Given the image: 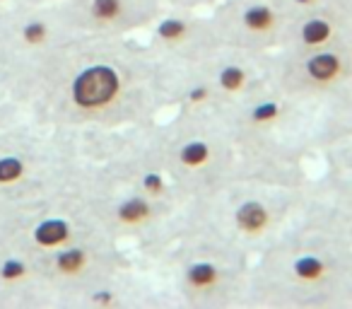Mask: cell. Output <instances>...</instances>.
<instances>
[{
    "mask_svg": "<svg viewBox=\"0 0 352 309\" xmlns=\"http://www.w3.org/2000/svg\"><path fill=\"white\" fill-rule=\"evenodd\" d=\"M3 80L32 123L58 133L126 131L166 111L160 63L131 36L70 34Z\"/></svg>",
    "mask_w": 352,
    "mask_h": 309,
    "instance_id": "6da1fadb",
    "label": "cell"
},
{
    "mask_svg": "<svg viewBox=\"0 0 352 309\" xmlns=\"http://www.w3.org/2000/svg\"><path fill=\"white\" fill-rule=\"evenodd\" d=\"M246 307L352 309V244L299 215L254 259Z\"/></svg>",
    "mask_w": 352,
    "mask_h": 309,
    "instance_id": "7a4b0ae2",
    "label": "cell"
},
{
    "mask_svg": "<svg viewBox=\"0 0 352 309\" xmlns=\"http://www.w3.org/2000/svg\"><path fill=\"white\" fill-rule=\"evenodd\" d=\"M220 118L239 158V172L297 187L311 179L309 162L318 155L311 121L275 85L265 83L227 104Z\"/></svg>",
    "mask_w": 352,
    "mask_h": 309,
    "instance_id": "3957f363",
    "label": "cell"
},
{
    "mask_svg": "<svg viewBox=\"0 0 352 309\" xmlns=\"http://www.w3.org/2000/svg\"><path fill=\"white\" fill-rule=\"evenodd\" d=\"M304 187L239 172L217 191L186 203L179 225L203 232L254 261L297 222Z\"/></svg>",
    "mask_w": 352,
    "mask_h": 309,
    "instance_id": "277c9868",
    "label": "cell"
},
{
    "mask_svg": "<svg viewBox=\"0 0 352 309\" xmlns=\"http://www.w3.org/2000/svg\"><path fill=\"white\" fill-rule=\"evenodd\" d=\"M268 83L307 111L318 155L352 150V41L316 51H275Z\"/></svg>",
    "mask_w": 352,
    "mask_h": 309,
    "instance_id": "5b68a950",
    "label": "cell"
},
{
    "mask_svg": "<svg viewBox=\"0 0 352 309\" xmlns=\"http://www.w3.org/2000/svg\"><path fill=\"white\" fill-rule=\"evenodd\" d=\"M145 259L162 273L176 302L188 309H236L249 302L254 261L203 232L176 222Z\"/></svg>",
    "mask_w": 352,
    "mask_h": 309,
    "instance_id": "8992f818",
    "label": "cell"
},
{
    "mask_svg": "<svg viewBox=\"0 0 352 309\" xmlns=\"http://www.w3.org/2000/svg\"><path fill=\"white\" fill-rule=\"evenodd\" d=\"M147 133L184 203L217 191L239 174V158L220 114L171 111L169 118L152 121Z\"/></svg>",
    "mask_w": 352,
    "mask_h": 309,
    "instance_id": "52a82bcc",
    "label": "cell"
},
{
    "mask_svg": "<svg viewBox=\"0 0 352 309\" xmlns=\"http://www.w3.org/2000/svg\"><path fill=\"white\" fill-rule=\"evenodd\" d=\"M32 261H34L41 288L46 292L68 297L70 302L102 280L131 273V259L123 244H118L104 232L89 235L60 249L46 251Z\"/></svg>",
    "mask_w": 352,
    "mask_h": 309,
    "instance_id": "ba28073f",
    "label": "cell"
},
{
    "mask_svg": "<svg viewBox=\"0 0 352 309\" xmlns=\"http://www.w3.org/2000/svg\"><path fill=\"white\" fill-rule=\"evenodd\" d=\"M294 15L289 0H217L208 8L217 41L246 54L268 56L283 46Z\"/></svg>",
    "mask_w": 352,
    "mask_h": 309,
    "instance_id": "9c48e42d",
    "label": "cell"
},
{
    "mask_svg": "<svg viewBox=\"0 0 352 309\" xmlns=\"http://www.w3.org/2000/svg\"><path fill=\"white\" fill-rule=\"evenodd\" d=\"M70 27L56 6H8L0 12V68L8 70L17 63L44 54L70 36Z\"/></svg>",
    "mask_w": 352,
    "mask_h": 309,
    "instance_id": "30bf717a",
    "label": "cell"
},
{
    "mask_svg": "<svg viewBox=\"0 0 352 309\" xmlns=\"http://www.w3.org/2000/svg\"><path fill=\"white\" fill-rule=\"evenodd\" d=\"M58 10L73 34L133 36L166 8L162 0H60Z\"/></svg>",
    "mask_w": 352,
    "mask_h": 309,
    "instance_id": "8fae6325",
    "label": "cell"
},
{
    "mask_svg": "<svg viewBox=\"0 0 352 309\" xmlns=\"http://www.w3.org/2000/svg\"><path fill=\"white\" fill-rule=\"evenodd\" d=\"M145 46L160 68H171L196 61L220 46L212 32L208 10H174L166 8L145 30Z\"/></svg>",
    "mask_w": 352,
    "mask_h": 309,
    "instance_id": "7c38bea8",
    "label": "cell"
},
{
    "mask_svg": "<svg viewBox=\"0 0 352 309\" xmlns=\"http://www.w3.org/2000/svg\"><path fill=\"white\" fill-rule=\"evenodd\" d=\"M299 215L352 244V164H333L323 177L309 179Z\"/></svg>",
    "mask_w": 352,
    "mask_h": 309,
    "instance_id": "4fadbf2b",
    "label": "cell"
},
{
    "mask_svg": "<svg viewBox=\"0 0 352 309\" xmlns=\"http://www.w3.org/2000/svg\"><path fill=\"white\" fill-rule=\"evenodd\" d=\"M352 41V12L342 0H323L318 6L294 10L278 51H316Z\"/></svg>",
    "mask_w": 352,
    "mask_h": 309,
    "instance_id": "5bb4252c",
    "label": "cell"
},
{
    "mask_svg": "<svg viewBox=\"0 0 352 309\" xmlns=\"http://www.w3.org/2000/svg\"><path fill=\"white\" fill-rule=\"evenodd\" d=\"M8 6H32V8H41V6H56L60 0H6Z\"/></svg>",
    "mask_w": 352,
    "mask_h": 309,
    "instance_id": "9a60e30c",
    "label": "cell"
},
{
    "mask_svg": "<svg viewBox=\"0 0 352 309\" xmlns=\"http://www.w3.org/2000/svg\"><path fill=\"white\" fill-rule=\"evenodd\" d=\"M342 3H345V6L350 8V12H352V0H342Z\"/></svg>",
    "mask_w": 352,
    "mask_h": 309,
    "instance_id": "2e32d148",
    "label": "cell"
},
{
    "mask_svg": "<svg viewBox=\"0 0 352 309\" xmlns=\"http://www.w3.org/2000/svg\"><path fill=\"white\" fill-rule=\"evenodd\" d=\"M3 251H6V244H3V239H0V256H3Z\"/></svg>",
    "mask_w": 352,
    "mask_h": 309,
    "instance_id": "e0dca14e",
    "label": "cell"
}]
</instances>
